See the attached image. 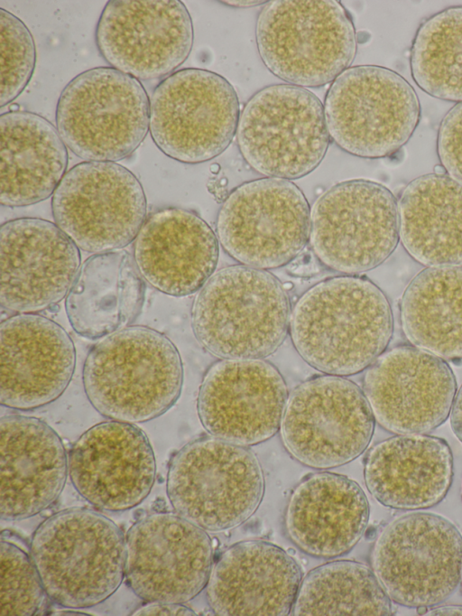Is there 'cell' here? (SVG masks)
Instances as JSON below:
<instances>
[{"label": "cell", "mask_w": 462, "mask_h": 616, "mask_svg": "<svg viewBox=\"0 0 462 616\" xmlns=\"http://www.w3.org/2000/svg\"><path fill=\"white\" fill-rule=\"evenodd\" d=\"M400 319L411 345L445 360L462 359V266L418 273L402 296Z\"/></svg>", "instance_id": "cell-31"}, {"label": "cell", "mask_w": 462, "mask_h": 616, "mask_svg": "<svg viewBox=\"0 0 462 616\" xmlns=\"http://www.w3.org/2000/svg\"><path fill=\"white\" fill-rule=\"evenodd\" d=\"M1 107L15 100L28 85L36 64V46L27 26L11 12L0 9Z\"/></svg>", "instance_id": "cell-35"}, {"label": "cell", "mask_w": 462, "mask_h": 616, "mask_svg": "<svg viewBox=\"0 0 462 616\" xmlns=\"http://www.w3.org/2000/svg\"><path fill=\"white\" fill-rule=\"evenodd\" d=\"M375 419L360 387L321 375L298 385L287 398L280 432L284 447L314 469L338 467L368 447Z\"/></svg>", "instance_id": "cell-13"}, {"label": "cell", "mask_w": 462, "mask_h": 616, "mask_svg": "<svg viewBox=\"0 0 462 616\" xmlns=\"http://www.w3.org/2000/svg\"><path fill=\"white\" fill-rule=\"evenodd\" d=\"M289 332L310 366L345 377L366 369L386 350L393 316L386 295L375 284L344 275L314 285L298 299Z\"/></svg>", "instance_id": "cell-1"}, {"label": "cell", "mask_w": 462, "mask_h": 616, "mask_svg": "<svg viewBox=\"0 0 462 616\" xmlns=\"http://www.w3.org/2000/svg\"><path fill=\"white\" fill-rule=\"evenodd\" d=\"M69 472L64 444L44 421L22 415L0 420V515L31 518L60 495Z\"/></svg>", "instance_id": "cell-23"}, {"label": "cell", "mask_w": 462, "mask_h": 616, "mask_svg": "<svg viewBox=\"0 0 462 616\" xmlns=\"http://www.w3.org/2000/svg\"><path fill=\"white\" fill-rule=\"evenodd\" d=\"M371 565L391 601L417 609L436 606L460 583L462 535L439 515L407 513L382 530Z\"/></svg>", "instance_id": "cell-10"}, {"label": "cell", "mask_w": 462, "mask_h": 616, "mask_svg": "<svg viewBox=\"0 0 462 616\" xmlns=\"http://www.w3.org/2000/svg\"><path fill=\"white\" fill-rule=\"evenodd\" d=\"M363 392L385 430L427 434L449 416L457 382L445 359L413 345H399L367 368Z\"/></svg>", "instance_id": "cell-18"}, {"label": "cell", "mask_w": 462, "mask_h": 616, "mask_svg": "<svg viewBox=\"0 0 462 616\" xmlns=\"http://www.w3.org/2000/svg\"><path fill=\"white\" fill-rule=\"evenodd\" d=\"M138 178L115 162H82L63 176L51 197L54 223L86 252L103 253L134 241L146 219Z\"/></svg>", "instance_id": "cell-15"}, {"label": "cell", "mask_w": 462, "mask_h": 616, "mask_svg": "<svg viewBox=\"0 0 462 616\" xmlns=\"http://www.w3.org/2000/svg\"><path fill=\"white\" fill-rule=\"evenodd\" d=\"M133 615H196L182 603L151 602L137 609Z\"/></svg>", "instance_id": "cell-37"}, {"label": "cell", "mask_w": 462, "mask_h": 616, "mask_svg": "<svg viewBox=\"0 0 462 616\" xmlns=\"http://www.w3.org/2000/svg\"><path fill=\"white\" fill-rule=\"evenodd\" d=\"M224 4H226L227 5L230 6H235V7H250V6H254L260 4H264L266 2L264 1H224L222 2Z\"/></svg>", "instance_id": "cell-40"}, {"label": "cell", "mask_w": 462, "mask_h": 616, "mask_svg": "<svg viewBox=\"0 0 462 616\" xmlns=\"http://www.w3.org/2000/svg\"><path fill=\"white\" fill-rule=\"evenodd\" d=\"M368 520L369 504L359 484L327 471L300 481L284 513L291 541L305 554L321 558L350 551L363 537Z\"/></svg>", "instance_id": "cell-26"}, {"label": "cell", "mask_w": 462, "mask_h": 616, "mask_svg": "<svg viewBox=\"0 0 462 616\" xmlns=\"http://www.w3.org/2000/svg\"><path fill=\"white\" fill-rule=\"evenodd\" d=\"M265 67L288 84L317 88L350 68L357 51L354 24L335 0H273L256 21Z\"/></svg>", "instance_id": "cell-5"}, {"label": "cell", "mask_w": 462, "mask_h": 616, "mask_svg": "<svg viewBox=\"0 0 462 616\" xmlns=\"http://www.w3.org/2000/svg\"><path fill=\"white\" fill-rule=\"evenodd\" d=\"M301 580L298 563L284 549L247 540L226 549L213 565L207 600L217 615L285 616Z\"/></svg>", "instance_id": "cell-24"}, {"label": "cell", "mask_w": 462, "mask_h": 616, "mask_svg": "<svg viewBox=\"0 0 462 616\" xmlns=\"http://www.w3.org/2000/svg\"><path fill=\"white\" fill-rule=\"evenodd\" d=\"M399 241L395 197L378 182H338L310 209L312 250L333 271L350 275L370 271L393 253Z\"/></svg>", "instance_id": "cell-12"}, {"label": "cell", "mask_w": 462, "mask_h": 616, "mask_svg": "<svg viewBox=\"0 0 462 616\" xmlns=\"http://www.w3.org/2000/svg\"><path fill=\"white\" fill-rule=\"evenodd\" d=\"M393 612L387 595L373 569L351 560L326 563L302 580L293 603V615H376Z\"/></svg>", "instance_id": "cell-32"}, {"label": "cell", "mask_w": 462, "mask_h": 616, "mask_svg": "<svg viewBox=\"0 0 462 616\" xmlns=\"http://www.w3.org/2000/svg\"><path fill=\"white\" fill-rule=\"evenodd\" d=\"M76 365L74 343L54 321L37 313H17L0 325V402L32 410L58 399Z\"/></svg>", "instance_id": "cell-22"}, {"label": "cell", "mask_w": 462, "mask_h": 616, "mask_svg": "<svg viewBox=\"0 0 462 616\" xmlns=\"http://www.w3.org/2000/svg\"><path fill=\"white\" fill-rule=\"evenodd\" d=\"M0 264L1 306L37 313L67 296L80 267V253L55 223L19 218L0 228Z\"/></svg>", "instance_id": "cell-20"}, {"label": "cell", "mask_w": 462, "mask_h": 616, "mask_svg": "<svg viewBox=\"0 0 462 616\" xmlns=\"http://www.w3.org/2000/svg\"><path fill=\"white\" fill-rule=\"evenodd\" d=\"M461 498H462V489H461Z\"/></svg>", "instance_id": "cell-41"}, {"label": "cell", "mask_w": 462, "mask_h": 616, "mask_svg": "<svg viewBox=\"0 0 462 616\" xmlns=\"http://www.w3.org/2000/svg\"><path fill=\"white\" fill-rule=\"evenodd\" d=\"M143 301V278L134 256L117 249L94 254L81 264L65 310L79 335L96 340L129 327Z\"/></svg>", "instance_id": "cell-29"}, {"label": "cell", "mask_w": 462, "mask_h": 616, "mask_svg": "<svg viewBox=\"0 0 462 616\" xmlns=\"http://www.w3.org/2000/svg\"><path fill=\"white\" fill-rule=\"evenodd\" d=\"M449 420L454 434L462 443V385L456 394Z\"/></svg>", "instance_id": "cell-38"}, {"label": "cell", "mask_w": 462, "mask_h": 616, "mask_svg": "<svg viewBox=\"0 0 462 616\" xmlns=\"http://www.w3.org/2000/svg\"><path fill=\"white\" fill-rule=\"evenodd\" d=\"M425 615H462V605H436L427 609Z\"/></svg>", "instance_id": "cell-39"}, {"label": "cell", "mask_w": 462, "mask_h": 616, "mask_svg": "<svg viewBox=\"0 0 462 616\" xmlns=\"http://www.w3.org/2000/svg\"><path fill=\"white\" fill-rule=\"evenodd\" d=\"M166 490L175 513L205 530L221 531L241 525L256 511L264 479L251 450L206 436L173 455Z\"/></svg>", "instance_id": "cell-6"}, {"label": "cell", "mask_w": 462, "mask_h": 616, "mask_svg": "<svg viewBox=\"0 0 462 616\" xmlns=\"http://www.w3.org/2000/svg\"><path fill=\"white\" fill-rule=\"evenodd\" d=\"M453 455L442 438L396 434L374 445L364 463L370 494L382 505L420 510L439 504L453 480Z\"/></svg>", "instance_id": "cell-27"}, {"label": "cell", "mask_w": 462, "mask_h": 616, "mask_svg": "<svg viewBox=\"0 0 462 616\" xmlns=\"http://www.w3.org/2000/svg\"><path fill=\"white\" fill-rule=\"evenodd\" d=\"M287 387L279 370L258 359H222L206 372L197 409L209 434L242 446L263 443L280 429Z\"/></svg>", "instance_id": "cell-19"}, {"label": "cell", "mask_w": 462, "mask_h": 616, "mask_svg": "<svg viewBox=\"0 0 462 616\" xmlns=\"http://www.w3.org/2000/svg\"><path fill=\"white\" fill-rule=\"evenodd\" d=\"M1 616H32L48 597L31 555L16 543L1 538Z\"/></svg>", "instance_id": "cell-34"}, {"label": "cell", "mask_w": 462, "mask_h": 616, "mask_svg": "<svg viewBox=\"0 0 462 616\" xmlns=\"http://www.w3.org/2000/svg\"><path fill=\"white\" fill-rule=\"evenodd\" d=\"M399 237L419 264L462 266V182L447 173L410 182L398 201Z\"/></svg>", "instance_id": "cell-30"}, {"label": "cell", "mask_w": 462, "mask_h": 616, "mask_svg": "<svg viewBox=\"0 0 462 616\" xmlns=\"http://www.w3.org/2000/svg\"><path fill=\"white\" fill-rule=\"evenodd\" d=\"M56 128L66 146L86 162L130 156L150 126V98L139 79L112 67L74 77L56 107Z\"/></svg>", "instance_id": "cell-7"}, {"label": "cell", "mask_w": 462, "mask_h": 616, "mask_svg": "<svg viewBox=\"0 0 462 616\" xmlns=\"http://www.w3.org/2000/svg\"><path fill=\"white\" fill-rule=\"evenodd\" d=\"M134 241L141 275L165 294L190 295L215 273L218 238L193 211L176 207L157 210L145 219Z\"/></svg>", "instance_id": "cell-25"}, {"label": "cell", "mask_w": 462, "mask_h": 616, "mask_svg": "<svg viewBox=\"0 0 462 616\" xmlns=\"http://www.w3.org/2000/svg\"><path fill=\"white\" fill-rule=\"evenodd\" d=\"M68 462L75 490L106 511L136 507L149 495L155 481L151 443L134 424L111 420L95 425L73 443Z\"/></svg>", "instance_id": "cell-21"}, {"label": "cell", "mask_w": 462, "mask_h": 616, "mask_svg": "<svg viewBox=\"0 0 462 616\" xmlns=\"http://www.w3.org/2000/svg\"><path fill=\"white\" fill-rule=\"evenodd\" d=\"M0 203L24 207L47 200L67 173L68 151L42 116L11 109L0 117Z\"/></svg>", "instance_id": "cell-28"}, {"label": "cell", "mask_w": 462, "mask_h": 616, "mask_svg": "<svg viewBox=\"0 0 462 616\" xmlns=\"http://www.w3.org/2000/svg\"><path fill=\"white\" fill-rule=\"evenodd\" d=\"M437 153L446 173L462 182V102L452 107L442 118Z\"/></svg>", "instance_id": "cell-36"}, {"label": "cell", "mask_w": 462, "mask_h": 616, "mask_svg": "<svg viewBox=\"0 0 462 616\" xmlns=\"http://www.w3.org/2000/svg\"><path fill=\"white\" fill-rule=\"evenodd\" d=\"M95 40L102 58L139 80L169 76L189 57L191 17L178 0H111L98 19Z\"/></svg>", "instance_id": "cell-17"}, {"label": "cell", "mask_w": 462, "mask_h": 616, "mask_svg": "<svg viewBox=\"0 0 462 616\" xmlns=\"http://www.w3.org/2000/svg\"><path fill=\"white\" fill-rule=\"evenodd\" d=\"M323 107L331 140L352 155L370 159L402 147L420 116L412 86L399 73L376 65L343 71L328 88Z\"/></svg>", "instance_id": "cell-8"}, {"label": "cell", "mask_w": 462, "mask_h": 616, "mask_svg": "<svg viewBox=\"0 0 462 616\" xmlns=\"http://www.w3.org/2000/svg\"><path fill=\"white\" fill-rule=\"evenodd\" d=\"M125 544V578L143 601L185 603L206 587L213 564L211 539L177 513L140 518Z\"/></svg>", "instance_id": "cell-16"}, {"label": "cell", "mask_w": 462, "mask_h": 616, "mask_svg": "<svg viewBox=\"0 0 462 616\" xmlns=\"http://www.w3.org/2000/svg\"><path fill=\"white\" fill-rule=\"evenodd\" d=\"M291 307L282 283L244 265L215 272L196 295L191 326L200 345L223 359L274 353L289 331Z\"/></svg>", "instance_id": "cell-4"}, {"label": "cell", "mask_w": 462, "mask_h": 616, "mask_svg": "<svg viewBox=\"0 0 462 616\" xmlns=\"http://www.w3.org/2000/svg\"><path fill=\"white\" fill-rule=\"evenodd\" d=\"M310 208L291 181L264 177L242 183L221 205L217 237L241 265L273 269L292 261L310 241Z\"/></svg>", "instance_id": "cell-14"}, {"label": "cell", "mask_w": 462, "mask_h": 616, "mask_svg": "<svg viewBox=\"0 0 462 616\" xmlns=\"http://www.w3.org/2000/svg\"><path fill=\"white\" fill-rule=\"evenodd\" d=\"M461 579H462V577H461Z\"/></svg>", "instance_id": "cell-42"}, {"label": "cell", "mask_w": 462, "mask_h": 616, "mask_svg": "<svg viewBox=\"0 0 462 616\" xmlns=\"http://www.w3.org/2000/svg\"><path fill=\"white\" fill-rule=\"evenodd\" d=\"M30 552L48 598L66 608L103 602L125 577L122 530L89 509H67L47 518L34 531Z\"/></svg>", "instance_id": "cell-3"}, {"label": "cell", "mask_w": 462, "mask_h": 616, "mask_svg": "<svg viewBox=\"0 0 462 616\" xmlns=\"http://www.w3.org/2000/svg\"><path fill=\"white\" fill-rule=\"evenodd\" d=\"M82 381L88 401L103 416L144 423L176 403L183 366L177 348L164 334L145 326H129L90 349Z\"/></svg>", "instance_id": "cell-2"}, {"label": "cell", "mask_w": 462, "mask_h": 616, "mask_svg": "<svg viewBox=\"0 0 462 616\" xmlns=\"http://www.w3.org/2000/svg\"><path fill=\"white\" fill-rule=\"evenodd\" d=\"M410 64L413 80L424 92L462 102V6L441 10L420 25Z\"/></svg>", "instance_id": "cell-33"}, {"label": "cell", "mask_w": 462, "mask_h": 616, "mask_svg": "<svg viewBox=\"0 0 462 616\" xmlns=\"http://www.w3.org/2000/svg\"><path fill=\"white\" fill-rule=\"evenodd\" d=\"M236 136L252 169L290 181L314 171L331 140L319 98L291 84H273L254 93L240 112Z\"/></svg>", "instance_id": "cell-9"}, {"label": "cell", "mask_w": 462, "mask_h": 616, "mask_svg": "<svg viewBox=\"0 0 462 616\" xmlns=\"http://www.w3.org/2000/svg\"><path fill=\"white\" fill-rule=\"evenodd\" d=\"M240 112L236 89L223 76L203 69H182L152 91L149 131L170 158L200 163L229 146Z\"/></svg>", "instance_id": "cell-11"}]
</instances>
